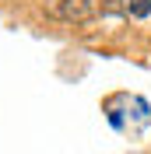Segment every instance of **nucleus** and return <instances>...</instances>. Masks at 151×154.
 Returning a JSON list of instances; mask_svg holds the SVG:
<instances>
[{
	"instance_id": "f03ea898",
	"label": "nucleus",
	"mask_w": 151,
	"mask_h": 154,
	"mask_svg": "<svg viewBox=\"0 0 151 154\" xmlns=\"http://www.w3.org/2000/svg\"><path fill=\"white\" fill-rule=\"evenodd\" d=\"M123 11H127L130 18H148V14H151V0H127Z\"/></svg>"
},
{
	"instance_id": "f257e3e1",
	"label": "nucleus",
	"mask_w": 151,
	"mask_h": 154,
	"mask_svg": "<svg viewBox=\"0 0 151 154\" xmlns=\"http://www.w3.org/2000/svg\"><path fill=\"white\" fill-rule=\"evenodd\" d=\"M98 11H102V0H63V4H60V18L74 21V25H85V21H92Z\"/></svg>"
}]
</instances>
